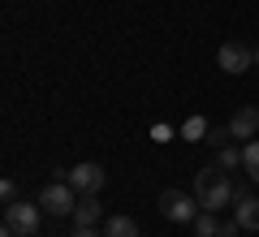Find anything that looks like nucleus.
Returning a JSON list of instances; mask_svg holds the SVG:
<instances>
[{
	"mask_svg": "<svg viewBox=\"0 0 259 237\" xmlns=\"http://www.w3.org/2000/svg\"><path fill=\"white\" fill-rule=\"evenodd\" d=\"M78 199H82V194H78L69 181H52V185L39 190V207H44L48 216H74Z\"/></svg>",
	"mask_w": 259,
	"mask_h": 237,
	"instance_id": "3",
	"label": "nucleus"
},
{
	"mask_svg": "<svg viewBox=\"0 0 259 237\" xmlns=\"http://www.w3.org/2000/svg\"><path fill=\"white\" fill-rule=\"evenodd\" d=\"M160 211H164L173 224H194V216H199V199L186 190H164L160 194Z\"/></svg>",
	"mask_w": 259,
	"mask_h": 237,
	"instance_id": "4",
	"label": "nucleus"
},
{
	"mask_svg": "<svg viewBox=\"0 0 259 237\" xmlns=\"http://www.w3.org/2000/svg\"><path fill=\"white\" fill-rule=\"evenodd\" d=\"M0 199H5V203H18V181H13V177L0 181Z\"/></svg>",
	"mask_w": 259,
	"mask_h": 237,
	"instance_id": "16",
	"label": "nucleus"
},
{
	"mask_svg": "<svg viewBox=\"0 0 259 237\" xmlns=\"http://www.w3.org/2000/svg\"><path fill=\"white\" fill-rule=\"evenodd\" d=\"M194 233H199V237H221V220H216V211H199V216H194Z\"/></svg>",
	"mask_w": 259,
	"mask_h": 237,
	"instance_id": "13",
	"label": "nucleus"
},
{
	"mask_svg": "<svg viewBox=\"0 0 259 237\" xmlns=\"http://www.w3.org/2000/svg\"><path fill=\"white\" fill-rule=\"evenodd\" d=\"M229 143H233L229 125H221V129H212V134H207V147H216V151H221V147H229Z\"/></svg>",
	"mask_w": 259,
	"mask_h": 237,
	"instance_id": "15",
	"label": "nucleus"
},
{
	"mask_svg": "<svg viewBox=\"0 0 259 237\" xmlns=\"http://www.w3.org/2000/svg\"><path fill=\"white\" fill-rule=\"evenodd\" d=\"M229 134L250 143V138L259 134V108H238V112H233V121H229Z\"/></svg>",
	"mask_w": 259,
	"mask_h": 237,
	"instance_id": "7",
	"label": "nucleus"
},
{
	"mask_svg": "<svg viewBox=\"0 0 259 237\" xmlns=\"http://www.w3.org/2000/svg\"><path fill=\"white\" fill-rule=\"evenodd\" d=\"M194 199H199V207L203 211H221V207H229L233 199H238V185L225 177V168H199L194 173Z\"/></svg>",
	"mask_w": 259,
	"mask_h": 237,
	"instance_id": "1",
	"label": "nucleus"
},
{
	"mask_svg": "<svg viewBox=\"0 0 259 237\" xmlns=\"http://www.w3.org/2000/svg\"><path fill=\"white\" fill-rule=\"evenodd\" d=\"M238 233H242L238 220H221V237H238Z\"/></svg>",
	"mask_w": 259,
	"mask_h": 237,
	"instance_id": "17",
	"label": "nucleus"
},
{
	"mask_svg": "<svg viewBox=\"0 0 259 237\" xmlns=\"http://www.w3.org/2000/svg\"><path fill=\"white\" fill-rule=\"evenodd\" d=\"M242 168H246L250 185H259V138H250V143L242 147Z\"/></svg>",
	"mask_w": 259,
	"mask_h": 237,
	"instance_id": "10",
	"label": "nucleus"
},
{
	"mask_svg": "<svg viewBox=\"0 0 259 237\" xmlns=\"http://www.w3.org/2000/svg\"><path fill=\"white\" fill-rule=\"evenodd\" d=\"M216 168H225V173H233V168H242V151L238 147H221V151H216Z\"/></svg>",
	"mask_w": 259,
	"mask_h": 237,
	"instance_id": "14",
	"label": "nucleus"
},
{
	"mask_svg": "<svg viewBox=\"0 0 259 237\" xmlns=\"http://www.w3.org/2000/svg\"><path fill=\"white\" fill-rule=\"evenodd\" d=\"M216 65H221L225 73H246L255 61H250V48H246V43L229 39V43H221V52H216Z\"/></svg>",
	"mask_w": 259,
	"mask_h": 237,
	"instance_id": "6",
	"label": "nucleus"
},
{
	"mask_svg": "<svg viewBox=\"0 0 259 237\" xmlns=\"http://www.w3.org/2000/svg\"><path fill=\"white\" fill-rule=\"evenodd\" d=\"M233 220H238L246 233H259V199H238V211H233Z\"/></svg>",
	"mask_w": 259,
	"mask_h": 237,
	"instance_id": "9",
	"label": "nucleus"
},
{
	"mask_svg": "<svg viewBox=\"0 0 259 237\" xmlns=\"http://www.w3.org/2000/svg\"><path fill=\"white\" fill-rule=\"evenodd\" d=\"M151 138H156V143H168V138H173V129H168V125H151Z\"/></svg>",
	"mask_w": 259,
	"mask_h": 237,
	"instance_id": "18",
	"label": "nucleus"
},
{
	"mask_svg": "<svg viewBox=\"0 0 259 237\" xmlns=\"http://www.w3.org/2000/svg\"><path fill=\"white\" fill-rule=\"evenodd\" d=\"M250 61H255V65H259V43H255V48H250Z\"/></svg>",
	"mask_w": 259,
	"mask_h": 237,
	"instance_id": "20",
	"label": "nucleus"
},
{
	"mask_svg": "<svg viewBox=\"0 0 259 237\" xmlns=\"http://www.w3.org/2000/svg\"><path fill=\"white\" fill-rule=\"evenodd\" d=\"M65 181L74 185L78 194H100L108 177H104V168H100V164H74L69 173H65Z\"/></svg>",
	"mask_w": 259,
	"mask_h": 237,
	"instance_id": "5",
	"label": "nucleus"
},
{
	"mask_svg": "<svg viewBox=\"0 0 259 237\" xmlns=\"http://www.w3.org/2000/svg\"><path fill=\"white\" fill-rule=\"evenodd\" d=\"M104 237H139V224L130 216H108V224H104Z\"/></svg>",
	"mask_w": 259,
	"mask_h": 237,
	"instance_id": "11",
	"label": "nucleus"
},
{
	"mask_svg": "<svg viewBox=\"0 0 259 237\" xmlns=\"http://www.w3.org/2000/svg\"><path fill=\"white\" fill-rule=\"evenodd\" d=\"M207 134H212V125H207L203 117H190V121L182 125V138H186V143H207Z\"/></svg>",
	"mask_w": 259,
	"mask_h": 237,
	"instance_id": "12",
	"label": "nucleus"
},
{
	"mask_svg": "<svg viewBox=\"0 0 259 237\" xmlns=\"http://www.w3.org/2000/svg\"><path fill=\"white\" fill-rule=\"evenodd\" d=\"M39 220H44V207L39 203H5V228H0V237H35L39 233Z\"/></svg>",
	"mask_w": 259,
	"mask_h": 237,
	"instance_id": "2",
	"label": "nucleus"
},
{
	"mask_svg": "<svg viewBox=\"0 0 259 237\" xmlns=\"http://www.w3.org/2000/svg\"><path fill=\"white\" fill-rule=\"evenodd\" d=\"M104 216V207H100V194H82V199H78V207H74V224H91L95 228V220Z\"/></svg>",
	"mask_w": 259,
	"mask_h": 237,
	"instance_id": "8",
	"label": "nucleus"
},
{
	"mask_svg": "<svg viewBox=\"0 0 259 237\" xmlns=\"http://www.w3.org/2000/svg\"><path fill=\"white\" fill-rule=\"evenodd\" d=\"M74 237H104V233H95L91 224H74Z\"/></svg>",
	"mask_w": 259,
	"mask_h": 237,
	"instance_id": "19",
	"label": "nucleus"
}]
</instances>
